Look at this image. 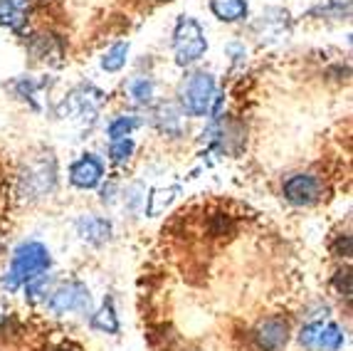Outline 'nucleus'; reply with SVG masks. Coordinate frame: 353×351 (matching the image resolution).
I'll use <instances>...</instances> for the list:
<instances>
[{
    "label": "nucleus",
    "mask_w": 353,
    "mask_h": 351,
    "mask_svg": "<svg viewBox=\"0 0 353 351\" xmlns=\"http://www.w3.org/2000/svg\"><path fill=\"white\" fill-rule=\"evenodd\" d=\"M50 310L57 312V314H65V312H82L89 314L92 312V297H89V290L82 282H70V285L59 287L57 292L50 299Z\"/></svg>",
    "instance_id": "obj_4"
},
{
    "label": "nucleus",
    "mask_w": 353,
    "mask_h": 351,
    "mask_svg": "<svg viewBox=\"0 0 353 351\" xmlns=\"http://www.w3.org/2000/svg\"><path fill=\"white\" fill-rule=\"evenodd\" d=\"M70 178L77 188H94L101 181V164L92 153H87L70 169Z\"/></svg>",
    "instance_id": "obj_8"
},
{
    "label": "nucleus",
    "mask_w": 353,
    "mask_h": 351,
    "mask_svg": "<svg viewBox=\"0 0 353 351\" xmlns=\"http://www.w3.org/2000/svg\"><path fill=\"white\" fill-rule=\"evenodd\" d=\"M126 55H129V45H126V42H117V45L104 55L101 67H104L106 72H119L126 65Z\"/></svg>",
    "instance_id": "obj_13"
},
{
    "label": "nucleus",
    "mask_w": 353,
    "mask_h": 351,
    "mask_svg": "<svg viewBox=\"0 0 353 351\" xmlns=\"http://www.w3.org/2000/svg\"><path fill=\"white\" fill-rule=\"evenodd\" d=\"M289 339V324L279 316H270L254 329V341L262 351H277L287 344Z\"/></svg>",
    "instance_id": "obj_6"
},
{
    "label": "nucleus",
    "mask_w": 353,
    "mask_h": 351,
    "mask_svg": "<svg viewBox=\"0 0 353 351\" xmlns=\"http://www.w3.org/2000/svg\"><path fill=\"white\" fill-rule=\"evenodd\" d=\"M284 196H287V200H292L296 205H312L321 196V183L314 176H306V173L292 176L284 183Z\"/></svg>",
    "instance_id": "obj_7"
},
{
    "label": "nucleus",
    "mask_w": 353,
    "mask_h": 351,
    "mask_svg": "<svg viewBox=\"0 0 353 351\" xmlns=\"http://www.w3.org/2000/svg\"><path fill=\"white\" fill-rule=\"evenodd\" d=\"M210 10L223 23H237L248 15V3L245 0H212Z\"/></svg>",
    "instance_id": "obj_10"
},
{
    "label": "nucleus",
    "mask_w": 353,
    "mask_h": 351,
    "mask_svg": "<svg viewBox=\"0 0 353 351\" xmlns=\"http://www.w3.org/2000/svg\"><path fill=\"white\" fill-rule=\"evenodd\" d=\"M139 126V119H134V117H121V119H117V122L109 126V139L112 141H117V139H126V136L131 134V131Z\"/></svg>",
    "instance_id": "obj_14"
},
{
    "label": "nucleus",
    "mask_w": 353,
    "mask_h": 351,
    "mask_svg": "<svg viewBox=\"0 0 353 351\" xmlns=\"http://www.w3.org/2000/svg\"><path fill=\"white\" fill-rule=\"evenodd\" d=\"M334 285L339 287V290H341L346 297H351V269H341V272L336 275Z\"/></svg>",
    "instance_id": "obj_17"
},
{
    "label": "nucleus",
    "mask_w": 353,
    "mask_h": 351,
    "mask_svg": "<svg viewBox=\"0 0 353 351\" xmlns=\"http://www.w3.org/2000/svg\"><path fill=\"white\" fill-rule=\"evenodd\" d=\"M77 228H79V235H82L84 240L92 243V245H101V243H106L109 235H112V225H109L104 218H97V216L82 218V220L77 222Z\"/></svg>",
    "instance_id": "obj_9"
},
{
    "label": "nucleus",
    "mask_w": 353,
    "mask_h": 351,
    "mask_svg": "<svg viewBox=\"0 0 353 351\" xmlns=\"http://www.w3.org/2000/svg\"><path fill=\"white\" fill-rule=\"evenodd\" d=\"M301 346L306 349H321V351H339L343 346V334L336 324L312 322L309 327L301 329L299 336Z\"/></svg>",
    "instance_id": "obj_5"
},
{
    "label": "nucleus",
    "mask_w": 353,
    "mask_h": 351,
    "mask_svg": "<svg viewBox=\"0 0 353 351\" xmlns=\"http://www.w3.org/2000/svg\"><path fill=\"white\" fill-rule=\"evenodd\" d=\"M208 40L205 32H203L201 23L193 18H181L178 20V28L173 32V53H176L178 65H193L205 55Z\"/></svg>",
    "instance_id": "obj_2"
},
{
    "label": "nucleus",
    "mask_w": 353,
    "mask_h": 351,
    "mask_svg": "<svg viewBox=\"0 0 353 351\" xmlns=\"http://www.w3.org/2000/svg\"><path fill=\"white\" fill-rule=\"evenodd\" d=\"M131 97H134L136 102H141V104H151V99H153V82L151 79H146V77L136 79V82L131 84Z\"/></svg>",
    "instance_id": "obj_15"
},
{
    "label": "nucleus",
    "mask_w": 353,
    "mask_h": 351,
    "mask_svg": "<svg viewBox=\"0 0 353 351\" xmlns=\"http://www.w3.org/2000/svg\"><path fill=\"white\" fill-rule=\"evenodd\" d=\"M92 324H94L97 329H101V332H109V334L119 332V319H117V314H114L112 299H106L104 307H101V310L92 316Z\"/></svg>",
    "instance_id": "obj_12"
},
{
    "label": "nucleus",
    "mask_w": 353,
    "mask_h": 351,
    "mask_svg": "<svg viewBox=\"0 0 353 351\" xmlns=\"http://www.w3.org/2000/svg\"><path fill=\"white\" fill-rule=\"evenodd\" d=\"M215 99V77L208 72H195L190 75L181 87V104L183 109L193 114V117H203L210 111V104Z\"/></svg>",
    "instance_id": "obj_3"
},
{
    "label": "nucleus",
    "mask_w": 353,
    "mask_h": 351,
    "mask_svg": "<svg viewBox=\"0 0 353 351\" xmlns=\"http://www.w3.org/2000/svg\"><path fill=\"white\" fill-rule=\"evenodd\" d=\"M48 267H50L48 247L40 245V243H25V245H20L18 250H15V255H12L10 269H8V275L3 277V285H6L8 290H15V287L30 282L32 277L48 272Z\"/></svg>",
    "instance_id": "obj_1"
},
{
    "label": "nucleus",
    "mask_w": 353,
    "mask_h": 351,
    "mask_svg": "<svg viewBox=\"0 0 353 351\" xmlns=\"http://www.w3.org/2000/svg\"><path fill=\"white\" fill-rule=\"evenodd\" d=\"M131 151H134V141L131 139H117L112 144V151L109 153H112V158L117 161V164H124L126 158L131 156Z\"/></svg>",
    "instance_id": "obj_16"
},
{
    "label": "nucleus",
    "mask_w": 353,
    "mask_h": 351,
    "mask_svg": "<svg viewBox=\"0 0 353 351\" xmlns=\"http://www.w3.org/2000/svg\"><path fill=\"white\" fill-rule=\"evenodd\" d=\"M28 0H0V25L20 28L25 20Z\"/></svg>",
    "instance_id": "obj_11"
}]
</instances>
